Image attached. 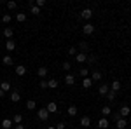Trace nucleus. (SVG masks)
Wrapping results in <instances>:
<instances>
[{
	"label": "nucleus",
	"instance_id": "obj_29",
	"mask_svg": "<svg viewBox=\"0 0 131 129\" xmlns=\"http://www.w3.org/2000/svg\"><path fill=\"white\" fill-rule=\"evenodd\" d=\"M4 35L7 37V40H10V37L14 35V30H12V28H5V30H4Z\"/></svg>",
	"mask_w": 131,
	"mask_h": 129
},
{
	"label": "nucleus",
	"instance_id": "obj_26",
	"mask_svg": "<svg viewBox=\"0 0 131 129\" xmlns=\"http://www.w3.org/2000/svg\"><path fill=\"white\" fill-rule=\"evenodd\" d=\"M0 89L4 91V92H7L10 89V82H0Z\"/></svg>",
	"mask_w": 131,
	"mask_h": 129
},
{
	"label": "nucleus",
	"instance_id": "obj_38",
	"mask_svg": "<svg viewBox=\"0 0 131 129\" xmlns=\"http://www.w3.org/2000/svg\"><path fill=\"white\" fill-rule=\"evenodd\" d=\"M35 5H37L39 9H42V7L46 5V0H37V2H35Z\"/></svg>",
	"mask_w": 131,
	"mask_h": 129
},
{
	"label": "nucleus",
	"instance_id": "obj_34",
	"mask_svg": "<svg viewBox=\"0 0 131 129\" xmlns=\"http://www.w3.org/2000/svg\"><path fill=\"white\" fill-rule=\"evenodd\" d=\"M7 7H9L10 10H14V9H16V7H18V4H16L14 0H9V2H7Z\"/></svg>",
	"mask_w": 131,
	"mask_h": 129
},
{
	"label": "nucleus",
	"instance_id": "obj_3",
	"mask_svg": "<svg viewBox=\"0 0 131 129\" xmlns=\"http://www.w3.org/2000/svg\"><path fill=\"white\" fill-rule=\"evenodd\" d=\"M93 31H94V26H93L91 23H86V25L82 26V33H84V35H91Z\"/></svg>",
	"mask_w": 131,
	"mask_h": 129
},
{
	"label": "nucleus",
	"instance_id": "obj_17",
	"mask_svg": "<svg viewBox=\"0 0 131 129\" xmlns=\"http://www.w3.org/2000/svg\"><path fill=\"white\" fill-rule=\"evenodd\" d=\"M2 63H4L5 66H10V65L14 63V60H12V56H9V54H7V56H4V58H2Z\"/></svg>",
	"mask_w": 131,
	"mask_h": 129
},
{
	"label": "nucleus",
	"instance_id": "obj_23",
	"mask_svg": "<svg viewBox=\"0 0 131 129\" xmlns=\"http://www.w3.org/2000/svg\"><path fill=\"white\" fill-rule=\"evenodd\" d=\"M82 86H84V89H89L91 86H93V80H91L89 77H86V79L82 80Z\"/></svg>",
	"mask_w": 131,
	"mask_h": 129
},
{
	"label": "nucleus",
	"instance_id": "obj_2",
	"mask_svg": "<svg viewBox=\"0 0 131 129\" xmlns=\"http://www.w3.org/2000/svg\"><path fill=\"white\" fill-rule=\"evenodd\" d=\"M131 113V108L128 107V105H124V107H121V110H119V115H121L122 119H128V115Z\"/></svg>",
	"mask_w": 131,
	"mask_h": 129
},
{
	"label": "nucleus",
	"instance_id": "obj_25",
	"mask_svg": "<svg viewBox=\"0 0 131 129\" xmlns=\"http://www.w3.org/2000/svg\"><path fill=\"white\" fill-rule=\"evenodd\" d=\"M16 73L21 77V75H25V73H26V68H25L23 65H18V66H16Z\"/></svg>",
	"mask_w": 131,
	"mask_h": 129
},
{
	"label": "nucleus",
	"instance_id": "obj_8",
	"mask_svg": "<svg viewBox=\"0 0 131 129\" xmlns=\"http://www.w3.org/2000/svg\"><path fill=\"white\" fill-rule=\"evenodd\" d=\"M75 61H77V63H86V61H88V54H86V52H77Z\"/></svg>",
	"mask_w": 131,
	"mask_h": 129
},
{
	"label": "nucleus",
	"instance_id": "obj_35",
	"mask_svg": "<svg viewBox=\"0 0 131 129\" xmlns=\"http://www.w3.org/2000/svg\"><path fill=\"white\" fill-rule=\"evenodd\" d=\"M39 86H40V89H42V91L49 89V87H47V80H44V79H40V84H39Z\"/></svg>",
	"mask_w": 131,
	"mask_h": 129
},
{
	"label": "nucleus",
	"instance_id": "obj_19",
	"mask_svg": "<svg viewBox=\"0 0 131 129\" xmlns=\"http://www.w3.org/2000/svg\"><path fill=\"white\" fill-rule=\"evenodd\" d=\"M101 113H103V117L107 119V117H110V115H112V108L107 105V107H103V108H101Z\"/></svg>",
	"mask_w": 131,
	"mask_h": 129
},
{
	"label": "nucleus",
	"instance_id": "obj_24",
	"mask_svg": "<svg viewBox=\"0 0 131 129\" xmlns=\"http://www.w3.org/2000/svg\"><path fill=\"white\" fill-rule=\"evenodd\" d=\"M35 108H37V103L33 99H28L26 101V110H35Z\"/></svg>",
	"mask_w": 131,
	"mask_h": 129
},
{
	"label": "nucleus",
	"instance_id": "obj_1",
	"mask_svg": "<svg viewBox=\"0 0 131 129\" xmlns=\"http://www.w3.org/2000/svg\"><path fill=\"white\" fill-rule=\"evenodd\" d=\"M37 117H39L42 122H46V120L49 119V112H47V108H40L39 112H37Z\"/></svg>",
	"mask_w": 131,
	"mask_h": 129
},
{
	"label": "nucleus",
	"instance_id": "obj_43",
	"mask_svg": "<svg viewBox=\"0 0 131 129\" xmlns=\"http://www.w3.org/2000/svg\"><path fill=\"white\" fill-rule=\"evenodd\" d=\"M4 96H5V92H4V91L0 89V98H4Z\"/></svg>",
	"mask_w": 131,
	"mask_h": 129
},
{
	"label": "nucleus",
	"instance_id": "obj_6",
	"mask_svg": "<svg viewBox=\"0 0 131 129\" xmlns=\"http://www.w3.org/2000/svg\"><path fill=\"white\" fill-rule=\"evenodd\" d=\"M65 84H67V86H73V84H75V75H73V73H67V75H65Z\"/></svg>",
	"mask_w": 131,
	"mask_h": 129
},
{
	"label": "nucleus",
	"instance_id": "obj_9",
	"mask_svg": "<svg viewBox=\"0 0 131 129\" xmlns=\"http://www.w3.org/2000/svg\"><path fill=\"white\" fill-rule=\"evenodd\" d=\"M9 99L12 101V103H18V101L21 99V94L18 92V91H12V92H10V96H9Z\"/></svg>",
	"mask_w": 131,
	"mask_h": 129
},
{
	"label": "nucleus",
	"instance_id": "obj_4",
	"mask_svg": "<svg viewBox=\"0 0 131 129\" xmlns=\"http://www.w3.org/2000/svg\"><path fill=\"white\" fill-rule=\"evenodd\" d=\"M81 18H82V19H86V21L91 19V18H93V10H91V9H82L81 10Z\"/></svg>",
	"mask_w": 131,
	"mask_h": 129
},
{
	"label": "nucleus",
	"instance_id": "obj_5",
	"mask_svg": "<svg viewBox=\"0 0 131 129\" xmlns=\"http://www.w3.org/2000/svg\"><path fill=\"white\" fill-rule=\"evenodd\" d=\"M101 77H103V75H101L100 70H93V73H91L89 79L93 80V82H98V80H101Z\"/></svg>",
	"mask_w": 131,
	"mask_h": 129
},
{
	"label": "nucleus",
	"instance_id": "obj_18",
	"mask_svg": "<svg viewBox=\"0 0 131 129\" xmlns=\"http://www.w3.org/2000/svg\"><path fill=\"white\" fill-rule=\"evenodd\" d=\"M2 127H4V129H10V127H14V124H12V120H10V119H4V120H2Z\"/></svg>",
	"mask_w": 131,
	"mask_h": 129
},
{
	"label": "nucleus",
	"instance_id": "obj_13",
	"mask_svg": "<svg viewBox=\"0 0 131 129\" xmlns=\"http://www.w3.org/2000/svg\"><path fill=\"white\" fill-rule=\"evenodd\" d=\"M115 127L117 129H126L128 127V120L126 119H119L117 122H115Z\"/></svg>",
	"mask_w": 131,
	"mask_h": 129
},
{
	"label": "nucleus",
	"instance_id": "obj_15",
	"mask_svg": "<svg viewBox=\"0 0 131 129\" xmlns=\"http://www.w3.org/2000/svg\"><path fill=\"white\" fill-rule=\"evenodd\" d=\"M110 91L119 92V91H121V82H119V80H114V82H112V86H110Z\"/></svg>",
	"mask_w": 131,
	"mask_h": 129
},
{
	"label": "nucleus",
	"instance_id": "obj_14",
	"mask_svg": "<svg viewBox=\"0 0 131 129\" xmlns=\"http://www.w3.org/2000/svg\"><path fill=\"white\" fill-rule=\"evenodd\" d=\"M81 126H82V127H89V126H91V119L88 117V115L81 117Z\"/></svg>",
	"mask_w": 131,
	"mask_h": 129
},
{
	"label": "nucleus",
	"instance_id": "obj_11",
	"mask_svg": "<svg viewBox=\"0 0 131 129\" xmlns=\"http://www.w3.org/2000/svg\"><path fill=\"white\" fill-rule=\"evenodd\" d=\"M110 91V87L107 86V84H101L100 87H98V92H100V96H107V92Z\"/></svg>",
	"mask_w": 131,
	"mask_h": 129
},
{
	"label": "nucleus",
	"instance_id": "obj_39",
	"mask_svg": "<svg viewBox=\"0 0 131 129\" xmlns=\"http://www.w3.org/2000/svg\"><path fill=\"white\" fill-rule=\"evenodd\" d=\"M119 119H122L121 115H119V112H117V113H112V122H117Z\"/></svg>",
	"mask_w": 131,
	"mask_h": 129
},
{
	"label": "nucleus",
	"instance_id": "obj_28",
	"mask_svg": "<svg viewBox=\"0 0 131 129\" xmlns=\"http://www.w3.org/2000/svg\"><path fill=\"white\" fill-rule=\"evenodd\" d=\"M16 21H19V23L26 21V14H25V12H18V14H16Z\"/></svg>",
	"mask_w": 131,
	"mask_h": 129
},
{
	"label": "nucleus",
	"instance_id": "obj_10",
	"mask_svg": "<svg viewBox=\"0 0 131 129\" xmlns=\"http://www.w3.org/2000/svg\"><path fill=\"white\" fill-rule=\"evenodd\" d=\"M47 73H49V70L46 68V66H40V68L37 70V75H39L40 79H46V77H47Z\"/></svg>",
	"mask_w": 131,
	"mask_h": 129
},
{
	"label": "nucleus",
	"instance_id": "obj_7",
	"mask_svg": "<svg viewBox=\"0 0 131 129\" xmlns=\"http://www.w3.org/2000/svg\"><path fill=\"white\" fill-rule=\"evenodd\" d=\"M46 108H47L49 113H56V112H58V105H56V101H49Z\"/></svg>",
	"mask_w": 131,
	"mask_h": 129
},
{
	"label": "nucleus",
	"instance_id": "obj_22",
	"mask_svg": "<svg viewBox=\"0 0 131 129\" xmlns=\"http://www.w3.org/2000/svg\"><path fill=\"white\" fill-rule=\"evenodd\" d=\"M10 120H12V124H16V126H18V124L23 122V115H21V113H16V115H14V119H10Z\"/></svg>",
	"mask_w": 131,
	"mask_h": 129
},
{
	"label": "nucleus",
	"instance_id": "obj_30",
	"mask_svg": "<svg viewBox=\"0 0 131 129\" xmlns=\"http://www.w3.org/2000/svg\"><path fill=\"white\" fill-rule=\"evenodd\" d=\"M30 12H31V14H35V16H39V14H40V9H39V7L33 4V5L30 7Z\"/></svg>",
	"mask_w": 131,
	"mask_h": 129
},
{
	"label": "nucleus",
	"instance_id": "obj_41",
	"mask_svg": "<svg viewBox=\"0 0 131 129\" xmlns=\"http://www.w3.org/2000/svg\"><path fill=\"white\" fill-rule=\"evenodd\" d=\"M88 63H91V65L96 63V56H88Z\"/></svg>",
	"mask_w": 131,
	"mask_h": 129
},
{
	"label": "nucleus",
	"instance_id": "obj_42",
	"mask_svg": "<svg viewBox=\"0 0 131 129\" xmlns=\"http://www.w3.org/2000/svg\"><path fill=\"white\" fill-rule=\"evenodd\" d=\"M14 129H25V126H21V124H18V126H14Z\"/></svg>",
	"mask_w": 131,
	"mask_h": 129
},
{
	"label": "nucleus",
	"instance_id": "obj_40",
	"mask_svg": "<svg viewBox=\"0 0 131 129\" xmlns=\"http://www.w3.org/2000/svg\"><path fill=\"white\" fill-rule=\"evenodd\" d=\"M54 127H56V129H67V124H65V122H58Z\"/></svg>",
	"mask_w": 131,
	"mask_h": 129
},
{
	"label": "nucleus",
	"instance_id": "obj_21",
	"mask_svg": "<svg viewBox=\"0 0 131 129\" xmlns=\"http://www.w3.org/2000/svg\"><path fill=\"white\" fill-rule=\"evenodd\" d=\"M47 87H49V89H56V87H58V80L56 79H49L47 80Z\"/></svg>",
	"mask_w": 131,
	"mask_h": 129
},
{
	"label": "nucleus",
	"instance_id": "obj_27",
	"mask_svg": "<svg viewBox=\"0 0 131 129\" xmlns=\"http://www.w3.org/2000/svg\"><path fill=\"white\" fill-rule=\"evenodd\" d=\"M105 98L108 99V101H114V99L117 98V92H114V91H108V92H107V96H105Z\"/></svg>",
	"mask_w": 131,
	"mask_h": 129
},
{
	"label": "nucleus",
	"instance_id": "obj_32",
	"mask_svg": "<svg viewBox=\"0 0 131 129\" xmlns=\"http://www.w3.org/2000/svg\"><path fill=\"white\" fill-rule=\"evenodd\" d=\"M79 75H81L82 79H86V77L89 75V70H86V68H81V70H79Z\"/></svg>",
	"mask_w": 131,
	"mask_h": 129
},
{
	"label": "nucleus",
	"instance_id": "obj_20",
	"mask_svg": "<svg viewBox=\"0 0 131 129\" xmlns=\"http://www.w3.org/2000/svg\"><path fill=\"white\" fill-rule=\"evenodd\" d=\"M67 112H68V115H70V117H75V115H77V112H79V110H77V107H75V105H70V107H68V110H67Z\"/></svg>",
	"mask_w": 131,
	"mask_h": 129
},
{
	"label": "nucleus",
	"instance_id": "obj_36",
	"mask_svg": "<svg viewBox=\"0 0 131 129\" xmlns=\"http://www.w3.org/2000/svg\"><path fill=\"white\" fill-rule=\"evenodd\" d=\"M63 70H67V72H70V70H72L70 61H65V63H63Z\"/></svg>",
	"mask_w": 131,
	"mask_h": 129
},
{
	"label": "nucleus",
	"instance_id": "obj_33",
	"mask_svg": "<svg viewBox=\"0 0 131 129\" xmlns=\"http://www.w3.org/2000/svg\"><path fill=\"white\" fill-rule=\"evenodd\" d=\"M10 19H12V16H10V14H4V16H2V23H5V25L10 23Z\"/></svg>",
	"mask_w": 131,
	"mask_h": 129
},
{
	"label": "nucleus",
	"instance_id": "obj_12",
	"mask_svg": "<svg viewBox=\"0 0 131 129\" xmlns=\"http://www.w3.org/2000/svg\"><path fill=\"white\" fill-rule=\"evenodd\" d=\"M108 126H110L108 119H105V117H103V119H100V120H98V127H100V129H107Z\"/></svg>",
	"mask_w": 131,
	"mask_h": 129
},
{
	"label": "nucleus",
	"instance_id": "obj_44",
	"mask_svg": "<svg viewBox=\"0 0 131 129\" xmlns=\"http://www.w3.org/2000/svg\"><path fill=\"white\" fill-rule=\"evenodd\" d=\"M47 129H56V127H54V126H49V127H47Z\"/></svg>",
	"mask_w": 131,
	"mask_h": 129
},
{
	"label": "nucleus",
	"instance_id": "obj_37",
	"mask_svg": "<svg viewBox=\"0 0 131 129\" xmlns=\"http://www.w3.org/2000/svg\"><path fill=\"white\" fill-rule=\"evenodd\" d=\"M68 54L70 56H77V47H68Z\"/></svg>",
	"mask_w": 131,
	"mask_h": 129
},
{
	"label": "nucleus",
	"instance_id": "obj_31",
	"mask_svg": "<svg viewBox=\"0 0 131 129\" xmlns=\"http://www.w3.org/2000/svg\"><path fill=\"white\" fill-rule=\"evenodd\" d=\"M79 49L86 52V51L89 49V45H88V42H84V40H82V42H79Z\"/></svg>",
	"mask_w": 131,
	"mask_h": 129
},
{
	"label": "nucleus",
	"instance_id": "obj_16",
	"mask_svg": "<svg viewBox=\"0 0 131 129\" xmlns=\"http://www.w3.org/2000/svg\"><path fill=\"white\" fill-rule=\"evenodd\" d=\"M5 49L9 51V52H10V51H14V49H16V42H14L12 39L7 40V42H5Z\"/></svg>",
	"mask_w": 131,
	"mask_h": 129
}]
</instances>
